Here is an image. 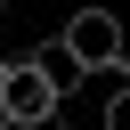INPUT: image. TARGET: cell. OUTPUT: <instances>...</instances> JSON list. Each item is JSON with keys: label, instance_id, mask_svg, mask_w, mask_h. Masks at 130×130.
Masks as SVG:
<instances>
[{"label": "cell", "instance_id": "obj_1", "mask_svg": "<svg viewBox=\"0 0 130 130\" xmlns=\"http://www.w3.org/2000/svg\"><path fill=\"white\" fill-rule=\"evenodd\" d=\"M57 89H49V73L32 65V57H0V122H16V130H41V122H57Z\"/></svg>", "mask_w": 130, "mask_h": 130}, {"label": "cell", "instance_id": "obj_2", "mask_svg": "<svg viewBox=\"0 0 130 130\" xmlns=\"http://www.w3.org/2000/svg\"><path fill=\"white\" fill-rule=\"evenodd\" d=\"M57 41H65V49H73L89 73H106V65L122 57V41H130V32H122V16H114V8H73Z\"/></svg>", "mask_w": 130, "mask_h": 130}, {"label": "cell", "instance_id": "obj_3", "mask_svg": "<svg viewBox=\"0 0 130 130\" xmlns=\"http://www.w3.org/2000/svg\"><path fill=\"white\" fill-rule=\"evenodd\" d=\"M32 65L49 73V89H57V98H73V89L89 81V65H81V57L65 49V41H41V49H32Z\"/></svg>", "mask_w": 130, "mask_h": 130}, {"label": "cell", "instance_id": "obj_4", "mask_svg": "<svg viewBox=\"0 0 130 130\" xmlns=\"http://www.w3.org/2000/svg\"><path fill=\"white\" fill-rule=\"evenodd\" d=\"M98 130H130V73H114V65H106V122Z\"/></svg>", "mask_w": 130, "mask_h": 130}, {"label": "cell", "instance_id": "obj_5", "mask_svg": "<svg viewBox=\"0 0 130 130\" xmlns=\"http://www.w3.org/2000/svg\"><path fill=\"white\" fill-rule=\"evenodd\" d=\"M114 73H130V41H122V57H114Z\"/></svg>", "mask_w": 130, "mask_h": 130}, {"label": "cell", "instance_id": "obj_6", "mask_svg": "<svg viewBox=\"0 0 130 130\" xmlns=\"http://www.w3.org/2000/svg\"><path fill=\"white\" fill-rule=\"evenodd\" d=\"M0 130H16V122H0Z\"/></svg>", "mask_w": 130, "mask_h": 130}, {"label": "cell", "instance_id": "obj_7", "mask_svg": "<svg viewBox=\"0 0 130 130\" xmlns=\"http://www.w3.org/2000/svg\"><path fill=\"white\" fill-rule=\"evenodd\" d=\"M0 49H8V32H0Z\"/></svg>", "mask_w": 130, "mask_h": 130}]
</instances>
